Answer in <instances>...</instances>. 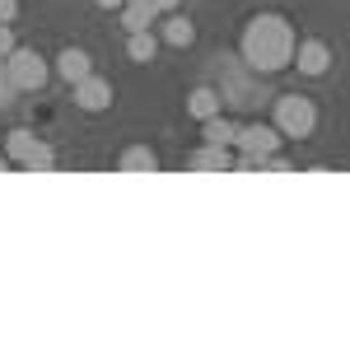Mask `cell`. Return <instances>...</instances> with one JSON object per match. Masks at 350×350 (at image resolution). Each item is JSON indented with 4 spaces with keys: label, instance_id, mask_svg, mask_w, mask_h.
I'll use <instances>...</instances> for the list:
<instances>
[{
    "label": "cell",
    "instance_id": "30bf717a",
    "mask_svg": "<svg viewBox=\"0 0 350 350\" xmlns=\"http://www.w3.org/2000/svg\"><path fill=\"white\" fill-rule=\"evenodd\" d=\"M187 112L196 117V122H206V117L224 112V98H219L211 84H201V89H191V94H187Z\"/></svg>",
    "mask_w": 350,
    "mask_h": 350
},
{
    "label": "cell",
    "instance_id": "d6986e66",
    "mask_svg": "<svg viewBox=\"0 0 350 350\" xmlns=\"http://www.w3.org/2000/svg\"><path fill=\"white\" fill-rule=\"evenodd\" d=\"M5 168H10V159H5V154H0V173H5Z\"/></svg>",
    "mask_w": 350,
    "mask_h": 350
},
{
    "label": "cell",
    "instance_id": "ac0fdd59",
    "mask_svg": "<svg viewBox=\"0 0 350 350\" xmlns=\"http://www.w3.org/2000/svg\"><path fill=\"white\" fill-rule=\"evenodd\" d=\"M98 5H103V10H122L126 0H98Z\"/></svg>",
    "mask_w": 350,
    "mask_h": 350
},
{
    "label": "cell",
    "instance_id": "5b68a950",
    "mask_svg": "<svg viewBox=\"0 0 350 350\" xmlns=\"http://www.w3.org/2000/svg\"><path fill=\"white\" fill-rule=\"evenodd\" d=\"M290 66H299V75H327V66H332V52H327L323 38H304V42H295V61Z\"/></svg>",
    "mask_w": 350,
    "mask_h": 350
},
{
    "label": "cell",
    "instance_id": "ba28073f",
    "mask_svg": "<svg viewBox=\"0 0 350 350\" xmlns=\"http://www.w3.org/2000/svg\"><path fill=\"white\" fill-rule=\"evenodd\" d=\"M191 168L196 173H229L234 168V154H229V145H201L191 154Z\"/></svg>",
    "mask_w": 350,
    "mask_h": 350
},
{
    "label": "cell",
    "instance_id": "9c48e42d",
    "mask_svg": "<svg viewBox=\"0 0 350 350\" xmlns=\"http://www.w3.org/2000/svg\"><path fill=\"white\" fill-rule=\"evenodd\" d=\"M117 168H122V173H159V154H154L150 145H131V150H122Z\"/></svg>",
    "mask_w": 350,
    "mask_h": 350
},
{
    "label": "cell",
    "instance_id": "7a4b0ae2",
    "mask_svg": "<svg viewBox=\"0 0 350 350\" xmlns=\"http://www.w3.org/2000/svg\"><path fill=\"white\" fill-rule=\"evenodd\" d=\"M271 126L285 135V140H308V135L318 131V108H313V98H304V94H285V98H275Z\"/></svg>",
    "mask_w": 350,
    "mask_h": 350
},
{
    "label": "cell",
    "instance_id": "6da1fadb",
    "mask_svg": "<svg viewBox=\"0 0 350 350\" xmlns=\"http://www.w3.org/2000/svg\"><path fill=\"white\" fill-rule=\"evenodd\" d=\"M243 61L257 75H275L295 61V28L285 14H257L243 28Z\"/></svg>",
    "mask_w": 350,
    "mask_h": 350
},
{
    "label": "cell",
    "instance_id": "3957f363",
    "mask_svg": "<svg viewBox=\"0 0 350 350\" xmlns=\"http://www.w3.org/2000/svg\"><path fill=\"white\" fill-rule=\"evenodd\" d=\"M5 159L19 163V168H33V173H52V168H56V154L33 131H24V126L5 135Z\"/></svg>",
    "mask_w": 350,
    "mask_h": 350
},
{
    "label": "cell",
    "instance_id": "2e32d148",
    "mask_svg": "<svg viewBox=\"0 0 350 350\" xmlns=\"http://www.w3.org/2000/svg\"><path fill=\"white\" fill-rule=\"evenodd\" d=\"M19 19V0H0V24H14Z\"/></svg>",
    "mask_w": 350,
    "mask_h": 350
},
{
    "label": "cell",
    "instance_id": "52a82bcc",
    "mask_svg": "<svg viewBox=\"0 0 350 350\" xmlns=\"http://www.w3.org/2000/svg\"><path fill=\"white\" fill-rule=\"evenodd\" d=\"M56 75L66 84H80L84 75H94V56L84 52V47H66V52L56 56Z\"/></svg>",
    "mask_w": 350,
    "mask_h": 350
},
{
    "label": "cell",
    "instance_id": "4fadbf2b",
    "mask_svg": "<svg viewBox=\"0 0 350 350\" xmlns=\"http://www.w3.org/2000/svg\"><path fill=\"white\" fill-rule=\"evenodd\" d=\"M154 19H159V14H154L150 0H126V5H122V28H126V33H140V28L154 24Z\"/></svg>",
    "mask_w": 350,
    "mask_h": 350
},
{
    "label": "cell",
    "instance_id": "8fae6325",
    "mask_svg": "<svg viewBox=\"0 0 350 350\" xmlns=\"http://www.w3.org/2000/svg\"><path fill=\"white\" fill-rule=\"evenodd\" d=\"M163 42H168V47H191V42H196V24H191L187 14L173 10V14L163 19Z\"/></svg>",
    "mask_w": 350,
    "mask_h": 350
},
{
    "label": "cell",
    "instance_id": "7c38bea8",
    "mask_svg": "<svg viewBox=\"0 0 350 350\" xmlns=\"http://www.w3.org/2000/svg\"><path fill=\"white\" fill-rule=\"evenodd\" d=\"M201 135H206V145H229V150H234L239 126H234L224 112H215V117H206V122H201Z\"/></svg>",
    "mask_w": 350,
    "mask_h": 350
},
{
    "label": "cell",
    "instance_id": "8992f818",
    "mask_svg": "<svg viewBox=\"0 0 350 350\" xmlns=\"http://www.w3.org/2000/svg\"><path fill=\"white\" fill-rule=\"evenodd\" d=\"M70 89H75V108H84V112H108L112 108V84L103 75H84Z\"/></svg>",
    "mask_w": 350,
    "mask_h": 350
},
{
    "label": "cell",
    "instance_id": "e0dca14e",
    "mask_svg": "<svg viewBox=\"0 0 350 350\" xmlns=\"http://www.w3.org/2000/svg\"><path fill=\"white\" fill-rule=\"evenodd\" d=\"M150 5H154V14H173V10H178L183 0H150Z\"/></svg>",
    "mask_w": 350,
    "mask_h": 350
},
{
    "label": "cell",
    "instance_id": "5bb4252c",
    "mask_svg": "<svg viewBox=\"0 0 350 350\" xmlns=\"http://www.w3.org/2000/svg\"><path fill=\"white\" fill-rule=\"evenodd\" d=\"M154 52H159V38H154L150 28H140V33H131V38H126V56H131L135 66H150V61H154Z\"/></svg>",
    "mask_w": 350,
    "mask_h": 350
},
{
    "label": "cell",
    "instance_id": "9a60e30c",
    "mask_svg": "<svg viewBox=\"0 0 350 350\" xmlns=\"http://www.w3.org/2000/svg\"><path fill=\"white\" fill-rule=\"evenodd\" d=\"M14 47H19V42H14V28H10V24H0V61L14 52Z\"/></svg>",
    "mask_w": 350,
    "mask_h": 350
},
{
    "label": "cell",
    "instance_id": "277c9868",
    "mask_svg": "<svg viewBox=\"0 0 350 350\" xmlns=\"http://www.w3.org/2000/svg\"><path fill=\"white\" fill-rule=\"evenodd\" d=\"M5 75H10V84L19 94H33V89L47 84V61L33 52V47H14V52L5 56Z\"/></svg>",
    "mask_w": 350,
    "mask_h": 350
}]
</instances>
